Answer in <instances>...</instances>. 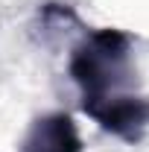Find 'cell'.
<instances>
[{"label":"cell","mask_w":149,"mask_h":152,"mask_svg":"<svg viewBox=\"0 0 149 152\" xmlns=\"http://www.w3.org/2000/svg\"><path fill=\"white\" fill-rule=\"evenodd\" d=\"M82 111L91 117L93 123H99L102 132L114 134L126 143H140L149 132V99L140 94H123L88 105Z\"/></svg>","instance_id":"2"},{"label":"cell","mask_w":149,"mask_h":152,"mask_svg":"<svg viewBox=\"0 0 149 152\" xmlns=\"http://www.w3.org/2000/svg\"><path fill=\"white\" fill-rule=\"evenodd\" d=\"M67 73L76 82L82 94V108L105 102L123 94H134V64H131V41L126 32L105 26V29H91L79 38Z\"/></svg>","instance_id":"1"},{"label":"cell","mask_w":149,"mask_h":152,"mask_svg":"<svg viewBox=\"0 0 149 152\" xmlns=\"http://www.w3.org/2000/svg\"><path fill=\"white\" fill-rule=\"evenodd\" d=\"M20 152H82V137L73 117L64 111L35 117L20 140Z\"/></svg>","instance_id":"3"}]
</instances>
